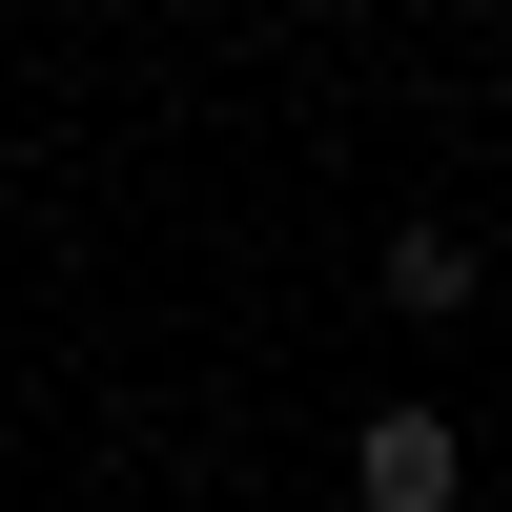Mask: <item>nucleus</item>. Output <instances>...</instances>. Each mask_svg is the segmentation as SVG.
<instances>
[{
  "mask_svg": "<svg viewBox=\"0 0 512 512\" xmlns=\"http://www.w3.org/2000/svg\"><path fill=\"white\" fill-rule=\"evenodd\" d=\"M451 492H472L451 410H369V431H349V512H451Z\"/></svg>",
  "mask_w": 512,
  "mask_h": 512,
  "instance_id": "obj_1",
  "label": "nucleus"
}]
</instances>
